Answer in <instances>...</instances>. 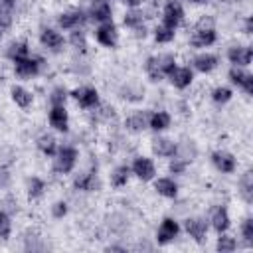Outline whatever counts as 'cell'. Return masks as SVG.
Masks as SVG:
<instances>
[{
    "label": "cell",
    "instance_id": "7dc6e473",
    "mask_svg": "<svg viewBox=\"0 0 253 253\" xmlns=\"http://www.w3.org/2000/svg\"><path fill=\"white\" fill-rule=\"evenodd\" d=\"M245 34H251V18L245 20Z\"/></svg>",
    "mask_w": 253,
    "mask_h": 253
},
{
    "label": "cell",
    "instance_id": "7c38bea8",
    "mask_svg": "<svg viewBox=\"0 0 253 253\" xmlns=\"http://www.w3.org/2000/svg\"><path fill=\"white\" fill-rule=\"evenodd\" d=\"M227 75H229V81H231L233 85L241 87L247 95L253 93V75H251L249 71H245L243 67H235V65H233Z\"/></svg>",
    "mask_w": 253,
    "mask_h": 253
},
{
    "label": "cell",
    "instance_id": "44dd1931",
    "mask_svg": "<svg viewBox=\"0 0 253 253\" xmlns=\"http://www.w3.org/2000/svg\"><path fill=\"white\" fill-rule=\"evenodd\" d=\"M215 40H217L215 28H210V30H196L194 28V32L190 36V45H194V47H208Z\"/></svg>",
    "mask_w": 253,
    "mask_h": 253
},
{
    "label": "cell",
    "instance_id": "bcb514c9",
    "mask_svg": "<svg viewBox=\"0 0 253 253\" xmlns=\"http://www.w3.org/2000/svg\"><path fill=\"white\" fill-rule=\"evenodd\" d=\"M123 2H125L128 8H138V6H140L144 0H123Z\"/></svg>",
    "mask_w": 253,
    "mask_h": 253
},
{
    "label": "cell",
    "instance_id": "4fadbf2b",
    "mask_svg": "<svg viewBox=\"0 0 253 253\" xmlns=\"http://www.w3.org/2000/svg\"><path fill=\"white\" fill-rule=\"evenodd\" d=\"M211 162H213V166L221 174H233L235 172V166H237L235 156L231 152H227V150H215L211 154Z\"/></svg>",
    "mask_w": 253,
    "mask_h": 253
},
{
    "label": "cell",
    "instance_id": "f546056e",
    "mask_svg": "<svg viewBox=\"0 0 253 253\" xmlns=\"http://www.w3.org/2000/svg\"><path fill=\"white\" fill-rule=\"evenodd\" d=\"M36 144H38L40 152L45 154V156H53V154L57 152V140H55V136H51V134H42Z\"/></svg>",
    "mask_w": 253,
    "mask_h": 253
},
{
    "label": "cell",
    "instance_id": "ee69618b",
    "mask_svg": "<svg viewBox=\"0 0 253 253\" xmlns=\"http://www.w3.org/2000/svg\"><path fill=\"white\" fill-rule=\"evenodd\" d=\"M210 28H213V20L210 16H202L196 22V30H210Z\"/></svg>",
    "mask_w": 253,
    "mask_h": 253
},
{
    "label": "cell",
    "instance_id": "836d02e7",
    "mask_svg": "<svg viewBox=\"0 0 253 253\" xmlns=\"http://www.w3.org/2000/svg\"><path fill=\"white\" fill-rule=\"evenodd\" d=\"M174 36H176V30H172V28H168L164 24H160V26L154 28V40L158 43H170L174 40Z\"/></svg>",
    "mask_w": 253,
    "mask_h": 253
},
{
    "label": "cell",
    "instance_id": "ab89813d",
    "mask_svg": "<svg viewBox=\"0 0 253 253\" xmlns=\"http://www.w3.org/2000/svg\"><path fill=\"white\" fill-rule=\"evenodd\" d=\"M170 172L172 174H184L186 172V168H188V162L184 160V158H180V156H172V160H170Z\"/></svg>",
    "mask_w": 253,
    "mask_h": 253
},
{
    "label": "cell",
    "instance_id": "1f68e13d",
    "mask_svg": "<svg viewBox=\"0 0 253 253\" xmlns=\"http://www.w3.org/2000/svg\"><path fill=\"white\" fill-rule=\"evenodd\" d=\"M121 97H123V99H126V101L136 103V101H140V99L144 97V89H142V87H138V85L128 83V85H123V89H121Z\"/></svg>",
    "mask_w": 253,
    "mask_h": 253
},
{
    "label": "cell",
    "instance_id": "d590c367",
    "mask_svg": "<svg viewBox=\"0 0 253 253\" xmlns=\"http://www.w3.org/2000/svg\"><path fill=\"white\" fill-rule=\"evenodd\" d=\"M158 57V63H160V69H162V73H164V77L176 67V57H174V53H160V55H156Z\"/></svg>",
    "mask_w": 253,
    "mask_h": 253
},
{
    "label": "cell",
    "instance_id": "7a4b0ae2",
    "mask_svg": "<svg viewBox=\"0 0 253 253\" xmlns=\"http://www.w3.org/2000/svg\"><path fill=\"white\" fill-rule=\"evenodd\" d=\"M184 22V6L180 0H166L164 10H162V24L176 30Z\"/></svg>",
    "mask_w": 253,
    "mask_h": 253
},
{
    "label": "cell",
    "instance_id": "5bb4252c",
    "mask_svg": "<svg viewBox=\"0 0 253 253\" xmlns=\"http://www.w3.org/2000/svg\"><path fill=\"white\" fill-rule=\"evenodd\" d=\"M85 20H87V14L83 10H67V12H61L59 14L57 24L63 30H75L81 24H85Z\"/></svg>",
    "mask_w": 253,
    "mask_h": 253
},
{
    "label": "cell",
    "instance_id": "7402d4cb",
    "mask_svg": "<svg viewBox=\"0 0 253 253\" xmlns=\"http://www.w3.org/2000/svg\"><path fill=\"white\" fill-rule=\"evenodd\" d=\"M192 63H194V69H198L200 73H210V71H213V69L217 67L219 59H217L215 53L204 51V53H198V55L192 59Z\"/></svg>",
    "mask_w": 253,
    "mask_h": 253
},
{
    "label": "cell",
    "instance_id": "603a6c76",
    "mask_svg": "<svg viewBox=\"0 0 253 253\" xmlns=\"http://www.w3.org/2000/svg\"><path fill=\"white\" fill-rule=\"evenodd\" d=\"M170 123H172V117L166 111H154V113H150L148 128H152L154 132H162L170 126Z\"/></svg>",
    "mask_w": 253,
    "mask_h": 253
},
{
    "label": "cell",
    "instance_id": "4316f807",
    "mask_svg": "<svg viewBox=\"0 0 253 253\" xmlns=\"http://www.w3.org/2000/svg\"><path fill=\"white\" fill-rule=\"evenodd\" d=\"M10 95H12V101H14L20 109H30V105L34 103V95H32L28 89L20 87V85H14L12 91H10Z\"/></svg>",
    "mask_w": 253,
    "mask_h": 253
},
{
    "label": "cell",
    "instance_id": "9a60e30c",
    "mask_svg": "<svg viewBox=\"0 0 253 253\" xmlns=\"http://www.w3.org/2000/svg\"><path fill=\"white\" fill-rule=\"evenodd\" d=\"M251 57H253V49L249 45H233L227 49V59L235 67H247L251 63Z\"/></svg>",
    "mask_w": 253,
    "mask_h": 253
},
{
    "label": "cell",
    "instance_id": "9c48e42d",
    "mask_svg": "<svg viewBox=\"0 0 253 253\" xmlns=\"http://www.w3.org/2000/svg\"><path fill=\"white\" fill-rule=\"evenodd\" d=\"M123 24H125L128 30L136 32L138 38H140V36H142V38L146 36V28H144V12L138 10V8H130V10H126V12H125V18H123Z\"/></svg>",
    "mask_w": 253,
    "mask_h": 253
},
{
    "label": "cell",
    "instance_id": "e575fe53",
    "mask_svg": "<svg viewBox=\"0 0 253 253\" xmlns=\"http://www.w3.org/2000/svg\"><path fill=\"white\" fill-rule=\"evenodd\" d=\"M43 190H45V184H43V180H42V178L32 176V178L28 180V196H30L32 200L40 198V196L43 194Z\"/></svg>",
    "mask_w": 253,
    "mask_h": 253
},
{
    "label": "cell",
    "instance_id": "b9f144b4",
    "mask_svg": "<svg viewBox=\"0 0 253 253\" xmlns=\"http://www.w3.org/2000/svg\"><path fill=\"white\" fill-rule=\"evenodd\" d=\"M241 235H243V239L251 245V241H253V219H251V217H247V219L241 223Z\"/></svg>",
    "mask_w": 253,
    "mask_h": 253
},
{
    "label": "cell",
    "instance_id": "8fae6325",
    "mask_svg": "<svg viewBox=\"0 0 253 253\" xmlns=\"http://www.w3.org/2000/svg\"><path fill=\"white\" fill-rule=\"evenodd\" d=\"M166 77L170 79V83H172L176 89H186V87H190L192 81H194V71H192L190 67H186V65H176Z\"/></svg>",
    "mask_w": 253,
    "mask_h": 253
},
{
    "label": "cell",
    "instance_id": "30bf717a",
    "mask_svg": "<svg viewBox=\"0 0 253 253\" xmlns=\"http://www.w3.org/2000/svg\"><path fill=\"white\" fill-rule=\"evenodd\" d=\"M47 121L59 132H67L69 130V115H67L65 105H51L49 115H47Z\"/></svg>",
    "mask_w": 253,
    "mask_h": 253
},
{
    "label": "cell",
    "instance_id": "cb8c5ba5",
    "mask_svg": "<svg viewBox=\"0 0 253 253\" xmlns=\"http://www.w3.org/2000/svg\"><path fill=\"white\" fill-rule=\"evenodd\" d=\"M154 190L164 198H176L178 196V184L168 176H162V178L154 180Z\"/></svg>",
    "mask_w": 253,
    "mask_h": 253
},
{
    "label": "cell",
    "instance_id": "2e32d148",
    "mask_svg": "<svg viewBox=\"0 0 253 253\" xmlns=\"http://www.w3.org/2000/svg\"><path fill=\"white\" fill-rule=\"evenodd\" d=\"M40 43L45 47V49H51V51H59L61 45H63V36L53 30V28H43L40 32Z\"/></svg>",
    "mask_w": 253,
    "mask_h": 253
},
{
    "label": "cell",
    "instance_id": "f1b7e54d",
    "mask_svg": "<svg viewBox=\"0 0 253 253\" xmlns=\"http://www.w3.org/2000/svg\"><path fill=\"white\" fill-rule=\"evenodd\" d=\"M239 194H241V198H243L247 204L253 202V174H251V170H247V172L239 178Z\"/></svg>",
    "mask_w": 253,
    "mask_h": 253
},
{
    "label": "cell",
    "instance_id": "d4e9b609",
    "mask_svg": "<svg viewBox=\"0 0 253 253\" xmlns=\"http://www.w3.org/2000/svg\"><path fill=\"white\" fill-rule=\"evenodd\" d=\"M210 221H211V227H213L217 233L227 231V227H229V213H227V210H225L223 206L215 208V210L211 211Z\"/></svg>",
    "mask_w": 253,
    "mask_h": 253
},
{
    "label": "cell",
    "instance_id": "f35d334b",
    "mask_svg": "<svg viewBox=\"0 0 253 253\" xmlns=\"http://www.w3.org/2000/svg\"><path fill=\"white\" fill-rule=\"evenodd\" d=\"M12 233V221H10V215L0 210V239H8Z\"/></svg>",
    "mask_w": 253,
    "mask_h": 253
},
{
    "label": "cell",
    "instance_id": "d6a6232c",
    "mask_svg": "<svg viewBox=\"0 0 253 253\" xmlns=\"http://www.w3.org/2000/svg\"><path fill=\"white\" fill-rule=\"evenodd\" d=\"M69 43H71L77 51H85V49H87V36H85V32H83L81 28L71 30V34H69Z\"/></svg>",
    "mask_w": 253,
    "mask_h": 253
},
{
    "label": "cell",
    "instance_id": "74e56055",
    "mask_svg": "<svg viewBox=\"0 0 253 253\" xmlns=\"http://www.w3.org/2000/svg\"><path fill=\"white\" fill-rule=\"evenodd\" d=\"M231 89L229 87H215L213 91H211V99L217 103V105H223V103H227L229 99H231Z\"/></svg>",
    "mask_w": 253,
    "mask_h": 253
},
{
    "label": "cell",
    "instance_id": "8992f818",
    "mask_svg": "<svg viewBox=\"0 0 253 253\" xmlns=\"http://www.w3.org/2000/svg\"><path fill=\"white\" fill-rule=\"evenodd\" d=\"M95 40L105 45V47H115L119 43V30L113 22H105V24H99L97 30H95Z\"/></svg>",
    "mask_w": 253,
    "mask_h": 253
},
{
    "label": "cell",
    "instance_id": "6da1fadb",
    "mask_svg": "<svg viewBox=\"0 0 253 253\" xmlns=\"http://www.w3.org/2000/svg\"><path fill=\"white\" fill-rule=\"evenodd\" d=\"M77 148L69 146V144H63V146H57V152L53 154V172L57 174H69L75 164H77Z\"/></svg>",
    "mask_w": 253,
    "mask_h": 253
},
{
    "label": "cell",
    "instance_id": "4dcf8cb0",
    "mask_svg": "<svg viewBox=\"0 0 253 253\" xmlns=\"http://www.w3.org/2000/svg\"><path fill=\"white\" fill-rule=\"evenodd\" d=\"M144 73L148 75L150 81H160V79L164 77V73H162V69H160V63H158V57H156V55H152V57H148V59L144 61Z\"/></svg>",
    "mask_w": 253,
    "mask_h": 253
},
{
    "label": "cell",
    "instance_id": "484cf974",
    "mask_svg": "<svg viewBox=\"0 0 253 253\" xmlns=\"http://www.w3.org/2000/svg\"><path fill=\"white\" fill-rule=\"evenodd\" d=\"M28 55H30V47H28V43L24 40H16L6 47V57L10 61H18V59L28 57Z\"/></svg>",
    "mask_w": 253,
    "mask_h": 253
},
{
    "label": "cell",
    "instance_id": "ffe728a7",
    "mask_svg": "<svg viewBox=\"0 0 253 253\" xmlns=\"http://www.w3.org/2000/svg\"><path fill=\"white\" fill-rule=\"evenodd\" d=\"M73 188H75V190H81V192H95V190L99 188L97 172L91 170V172H83V174L75 176V180H73Z\"/></svg>",
    "mask_w": 253,
    "mask_h": 253
},
{
    "label": "cell",
    "instance_id": "3957f363",
    "mask_svg": "<svg viewBox=\"0 0 253 253\" xmlns=\"http://www.w3.org/2000/svg\"><path fill=\"white\" fill-rule=\"evenodd\" d=\"M71 97L77 101V105L81 109H97L99 107V91L95 87L83 85L71 91Z\"/></svg>",
    "mask_w": 253,
    "mask_h": 253
},
{
    "label": "cell",
    "instance_id": "52a82bcc",
    "mask_svg": "<svg viewBox=\"0 0 253 253\" xmlns=\"http://www.w3.org/2000/svg\"><path fill=\"white\" fill-rule=\"evenodd\" d=\"M87 18L97 22V24L113 22V8L107 0H93V4L87 10Z\"/></svg>",
    "mask_w": 253,
    "mask_h": 253
},
{
    "label": "cell",
    "instance_id": "ac0fdd59",
    "mask_svg": "<svg viewBox=\"0 0 253 253\" xmlns=\"http://www.w3.org/2000/svg\"><path fill=\"white\" fill-rule=\"evenodd\" d=\"M184 231H186L192 239L202 241V239L206 237V233H208V223H206V219H202V217H188V219L184 221Z\"/></svg>",
    "mask_w": 253,
    "mask_h": 253
},
{
    "label": "cell",
    "instance_id": "f6af8a7d",
    "mask_svg": "<svg viewBox=\"0 0 253 253\" xmlns=\"http://www.w3.org/2000/svg\"><path fill=\"white\" fill-rule=\"evenodd\" d=\"M14 8H16V0H0V10H4V12H14Z\"/></svg>",
    "mask_w": 253,
    "mask_h": 253
},
{
    "label": "cell",
    "instance_id": "681fc988",
    "mask_svg": "<svg viewBox=\"0 0 253 253\" xmlns=\"http://www.w3.org/2000/svg\"><path fill=\"white\" fill-rule=\"evenodd\" d=\"M0 40H2V28H0Z\"/></svg>",
    "mask_w": 253,
    "mask_h": 253
},
{
    "label": "cell",
    "instance_id": "e0dca14e",
    "mask_svg": "<svg viewBox=\"0 0 253 253\" xmlns=\"http://www.w3.org/2000/svg\"><path fill=\"white\" fill-rule=\"evenodd\" d=\"M152 152L156 156H162V158H172L176 154V148L178 144L172 140V138H166V136H156L152 138Z\"/></svg>",
    "mask_w": 253,
    "mask_h": 253
},
{
    "label": "cell",
    "instance_id": "ba28073f",
    "mask_svg": "<svg viewBox=\"0 0 253 253\" xmlns=\"http://www.w3.org/2000/svg\"><path fill=\"white\" fill-rule=\"evenodd\" d=\"M178 231H180L178 221L172 219V217H164V219L160 221V225H158L156 241H158L160 245H166V243H170V241H174V239L178 237Z\"/></svg>",
    "mask_w": 253,
    "mask_h": 253
},
{
    "label": "cell",
    "instance_id": "277c9868",
    "mask_svg": "<svg viewBox=\"0 0 253 253\" xmlns=\"http://www.w3.org/2000/svg\"><path fill=\"white\" fill-rule=\"evenodd\" d=\"M130 172H132L138 180L150 182V180H154V176H156V166H154V162H152L150 158H146V156H136V158L132 160V164H130Z\"/></svg>",
    "mask_w": 253,
    "mask_h": 253
},
{
    "label": "cell",
    "instance_id": "5b68a950",
    "mask_svg": "<svg viewBox=\"0 0 253 253\" xmlns=\"http://www.w3.org/2000/svg\"><path fill=\"white\" fill-rule=\"evenodd\" d=\"M40 65H42V59L28 55V57H22V59L14 61V73L20 79H32L40 73Z\"/></svg>",
    "mask_w": 253,
    "mask_h": 253
},
{
    "label": "cell",
    "instance_id": "8d00e7d4",
    "mask_svg": "<svg viewBox=\"0 0 253 253\" xmlns=\"http://www.w3.org/2000/svg\"><path fill=\"white\" fill-rule=\"evenodd\" d=\"M235 247H237V243H235V239H233V237L225 235V231H223V233H219L217 243H215V249H217V251L225 253V251H233Z\"/></svg>",
    "mask_w": 253,
    "mask_h": 253
},
{
    "label": "cell",
    "instance_id": "c3c4849f",
    "mask_svg": "<svg viewBox=\"0 0 253 253\" xmlns=\"http://www.w3.org/2000/svg\"><path fill=\"white\" fill-rule=\"evenodd\" d=\"M188 2H190V4H206L208 0H188Z\"/></svg>",
    "mask_w": 253,
    "mask_h": 253
},
{
    "label": "cell",
    "instance_id": "7bdbcfd3",
    "mask_svg": "<svg viewBox=\"0 0 253 253\" xmlns=\"http://www.w3.org/2000/svg\"><path fill=\"white\" fill-rule=\"evenodd\" d=\"M65 213H67V204H65L63 200H59V202H55V204L51 206V215H53V217L59 219V217H63Z\"/></svg>",
    "mask_w": 253,
    "mask_h": 253
},
{
    "label": "cell",
    "instance_id": "60d3db41",
    "mask_svg": "<svg viewBox=\"0 0 253 253\" xmlns=\"http://www.w3.org/2000/svg\"><path fill=\"white\" fill-rule=\"evenodd\" d=\"M65 99H67V91L63 87H55L49 95V103L51 105H65Z\"/></svg>",
    "mask_w": 253,
    "mask_h": 253
},
{
    "label": "cell",
    "instance_id": "83f0119b",
    "mask_svg": "<svg viewBox=\"0 0 253 253\" xmlns=\"http://www.w3.org/2000/svg\"><path fill=\"white\" fill-rule=\"evenodd\" d=\"M130 174H132V172H130V166H126V164L117 166V168L111 172V186H113V188H123V186H126Z\"/></svg>",
    "mask_w": 253,
    "mask_h": 253
},
{
    "label": "cell",
    "instance_id": "d6986e66",
    "mask_svg": "<svg viewBox=\"0 0 253 253\" xmlns=\"http://www.w3.org/2000/svg\"><path fill=\"white\" fill-rule=\"evenodd\" d=\"M148 119H150V113L148 111H134L132 115L126 117L125 126L130 132H142L144 128H148Z\"/></svg>",
    "mask_w": 253,
    "mask_h": 253
}]
</instances>
